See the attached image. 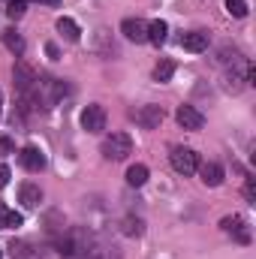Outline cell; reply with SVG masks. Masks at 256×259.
<instances>
[{
	"instance_id": "1",
	"label": "cell",
	"mask_w": 256,
	"mask_h": 259,
	"mask_svg": "<svg viewBox=\"0 0 256 259\" xmlns=\"http://www.w3.org/2000/svg\"><path fill=\"white\" fill-rule=\"evenodd\" d=\"M64 94H69L66 81H61V78H39L36 81V91H33V103L52 109V106H58L64 100Z\"/></svg>"
},
{
	"instance_id": "2",
	"label": "cell",
	"mask_w": 256,
	"mask_h": 259,
	"mask_svg": "<svg viewBox=\"0 0 256 259\" xmlns=\"http://www.w3.org/2000/svg\"><path fill=\"white\" fill-rule=\"evenodd\" d=\"M130 154H133V142H130L127 133H112V136H106V142H103V157L106 160H127Z\"/></svg>"
},
{
	"instance_id": "3",
	"label": "cell",
	"mask_w": 256,
	"mask_h": 259,
	"mask_svg": "<svg viewBox=\"0 0 256 259\" xmlns=\"http://www.w3.org/2000/svg\"><path fill=\"white\" fill-rule=\"evenodd\" d=\"M12 81H15V91L21 97L33 100V91H36V81L39 78H36V72L24 64V61H15V66H12Z\"/></svg>"
},
{
	"instance_id": "4",
	"label": "cell",
	"mask_w": 256,
	"mask_h": 259,
	"mask_svg": "<svg viewBox=\"0 0 256 259\" xmlns=\"http://www.w3.org/2000/svg\"><path fill=\"white\" fill-rule=\"evenodd\" d=\"M169 160H172V169H175L178 175H193V172L199 169V154H196L193 148H172Z\"/></svg>"
},
{
	"instance_id": "5",
	"label": "cell",
	"mask_w": 256,
	"mask_h": 259,
	"mask_svg": "<svg viewBox=\"0 0 256 259\" xmlns=\"http://www.w3.org/2000/svg\"><path fill=\"white\" fill-rule=\"evenodd\" d=\"M130 118L139 124L142 130H157L160 124H163V109L160 106H154V103H148V106H139V109H133L130 112Z\"/></svg>"
},
{
	"instance_id": "6",
	"label": "cell",
	"mask_w": 256,
	"mask_h": 259,
	"mask_svg": "<svg viewBox=\"0 0 256 259\" xmlns=\"http://www.w3.org/2000/svg\"><path fill=\"white\" fill-rule=\"evenodd\" d=\"M220 229H223L226 235H232L238 244H247V241H250V226H247V220H244V217H238V214L223 217V220H220Z\"/></svg>"
},
{
	"instance_id": "7",
	"label": "cell",
	"mask_w": 256,
	"mask_h": 259,
	"mask_svg": "<svg viewBox=\"0 0 256 259\" xmlns=\"http://www.w3.org/2000/svg\"><path fill=\"white\" fill-rule=\"evenodd\" d=\"M81 130H88V133H103V130H106V109L97 106V103L84 106V112H81Z\"/></svg>"
},
{
	"instance_id": "8",
	"label": "cell",
	"mask_w": 256,
	"mask_h": 259,
	"mask_svg": "<svg viewBox=\"0 0 256 259\" xmlns=\"http://www.w3.org/2000/svg\"><path fill=\"white\" fill-rule=\"evenodd\" d=\"M18 163H21L27 172H42V169H46V154H42L39 148L27 145V148L18 151Z\"/></svg>"
},
{
	"instance_id": "9",
	"label": "cell",
	"mask_w": 256,
	"mask_h": 259,
	"mask_svg": "<svg viewBox=\"0 0 256 259\" xmlns=\"http://www.w3.org/2000/svg\"><path fill=\"white\" fill-rule=\"evenodd\" d=\"M175 121H178L184 130H202V124H205V115H202L196 106H178Z\"/></svg>"
},
{
	"instance_id": "10",
	"label": "cell",
	"mask_w": 256,
	"mask_h": 259,
	"mask_svg": "<svg viewBox=\"0 0 256 259\" xmlns=\"http://www.w3.org/2000/svg\"><path fill=\"white\" fill-rule=\"evenodd\" d=\"M121 33L130 42H148V24L142 18H124L121 21Z\"/></svg>"
},
{
	"instance_id": "11",
	"label": "cell",
	"mask_w": 256,
	"mask_h": 259,
	"mask_svg": "<svg viewBox=\"0 0 256 259\" xmlns=\"http://www.w3.org/2000/svg\"><path fill=\"white\" fill-rule=\"evenodd\" d=\"M208 42H211V36H208L205 30H190V33H184V36H181V49H184V52H193V55L205 52V49H208Z\"/></svg>"
},
{
	"instance_id": "12",
	"label": "cell",
	"mask_w": 256,
	"mask_h": 259,
	"mask_svg": "<svg viewBox=\"0 0 256 259\" xmlns=\"http://www.w3.org/2000/svg\"><path fill=\"white\" fill-rule=\"evenodd\" d=\"M18 202H21L24 208H39V202H42V190H39V184H33V181L21 184V187H18Z\"/></svg>"
},
{
	"instance_id": "13",
	"label": "cell",
	"mask_w": 256,
	"mask_h": 259,
	"mask_svg": "<svg viewBox=\"0 0 256 259\" xmlns=\"http://www.w3.org/2000/svg\"><path fill=\"white\" fill-rule=\"evenodd\" d=\"M199 175H202V184L205 187H220L223 184V166L220 163H205L199 169Z\"/></svg>"
},
{
	"instance_id": "14",
	"label": "cell",
	"mask_w": 256,
	"mask_h": 259,
	"mask_svg": "<svg viewBox=\"0 0 256 259\" xmlns=\"http://www.w3.org/2000/svg\"><path fill=\"white\" fill-rule=\"evenodd\" d=\"M55 27H58V33H61V36H64L66 42H78V36H81V30H78V24H75V21H72V18H58V24H55Z\"/></svg>"
},
{
	"instance_id": "15",
	"label": "cell",
	"mask_w": 256,
	"mask_h": 259,
	"mask_svg": "<svg viewBox=\"0 0 256 259\" xmlns=\"http://www.w3.org/2000/svg\"><path fill=\"white\" fill-rule=\"evenodd\" d=\"M166 33H169V24L166 21H151L148 24V42H154V46H163L166 42Z\"/></svg>"
},
{
	"instance_id": "16",
	"label": "cell",
	"mask_w": 256,
	"mask_h": 259,
	"mask_svg": "<svg viewBox=\"0 0 256 259\" xmlns=\"http://www.w3.org/2000/svg\"><path fill=\"white\" fill-rule=\"evenodd\" d=\"M121 229H124V235H130V238H139V235L145 232V220L136 217V214H127V217L121 220Z\"/></svg>"
},
{
	"instance_id": "17",
	"label": "cell",
	"mask_w": 256,
	"mask_h": 259,
	"mask_svg": "<svg viewBox=\"0 0 256 259\" xmlns=\"http://www.w3.org/2000/svg\"><path fill=\"white\" fill-rule=\"evenodd\" d=\"M3 46H6L15 58L24 55V39H21V33H15V30H3Z\"/></svg>"
},
{
	"instance_id": "18",
	"label": "cell",
	"mask_w": 256,
	"mask_h": 259,
	"mask_svg": "<svg viewBox=\"0 0 256 259\" xmlns=\"http://www.w3.org/2000/svg\"><path fill=\"white\" fill-rule=\"evenodd\" d=\"M145 181H148V166L136 163V166H130L127 169V184L130 187H142Z\"/></svg>"
},
{
	"instance_id": "19",
	"label": "cell",
	"mask_w": 256,
	"mask_h": 259,
	"mask_svg": "<svg viewBox=\"0 0 256 259\" xmlns=\"http://www.w3.org/2000/svg\"><path fill=\"white\" fill-rule=\"evenodd\" d=\"M172 72H175V64H172V61H160V64L154 66V78H157V81H169Z\"/></svg>"
},
{
	"instance_id": "20",
	"label": "cell",
	"mask_w": 256,
	"mask_h": 259,
	"mask_svg": "<svg viewBox=\"0 0 256 259\" xmlns=\"http://www.w3.org/2000/svg\"><path fill=\"white\" fill-rule=\"evenodd\" d=\"M226 12L235 15V18H244L247 15V0H226Z\"/></svg>"
},
{
	"instance_id": "21",
	"label": "cell",
	"mask_w": 256,
	"mask_h": 259,
	"mask_svg": "<svg viewBox=\"0 0 256 259\" xmlns=\"http://www.w3.org/2000/svg\"><path fill=\"white\" fill-rule=\"evenodd\" d=\"M9 253H12L15 259H27L33 250H30V244H27V241H12V244H9Z\"/></svg>"
},
{
	"instance_id": "22",
	"label": "cell",
	"mask_w": 256,
	"mask_h": 259,
	"mask_svg": "<svg viewBox=\"0 0 256 259\" xmlns=\"http://www.w3.org/2000/svg\"><path fill=\"white\" fill-rule=\"evenodd\" d=\"M24 9H27V0H9L6 15H9V18H21V15H24Z\"/></svg>"
},
{
	"instance_id": "23",
	"label": "cell",
	"mask_w": 256,
	"mask_h": 259,
	"mask_svg": "<svg viewBox=\"0 0 256 259\" xmlns=\"http://www.w3.org/2000/svg\"><path fill=\"white\" fill-rule=\"evenodd\" d=\"M244 196H247V202H256V178H247V184H244Z\"/></svg>"
},
{
	"instance_id": "24",
	"label": "cell",
	"mask_w": 256,
	"mask_h": 259,
	"mask_svg": "<svg viewBox=\"0 0 256 259\" xmlns=\"http://www.w3.org/2000/svg\"><path fill=\"white\" fill-rule=\"evenodd\" d=\"M15 151V145H12V139H6V136H0V157H6V154H12Z\"/></svg>"
},
{
	"instance_id": "25",
	"label": "cell",
	"mask_w": 256,
	"mask_h": 259,
	"mask_svg": "<svg viewBox=\"0 0 256 259\" xmlns=\"http://www.w3.org/2000/svg\"><path fill=\"white\" fill-rule=\"evenodd\" d=\"M24 223V217L21 214H15V211H9V220H6V229H15V226H21Z\"/></svg>"
},
{
	"instance_id": "26",
	"label": "cell",
	"mask_w": 256,
	"mask_h": 259,
	"mask_svg": "<svg viewBox=\"0 0 256 259\" xmlns=\"http://www.w3.org/2000/svg\"><path fill=\"white\" fill-rule=\"evenodd\" d=\"M6 220H9V208L0 202V229H6Z\"/></svg>"
},
{
	"instance_id": "27",
	"label": "cell",
	"mask_w": 256,
	"mask_h": 259,
	"mask_svg": "<svg viewBox=\"0 0 256 259\" xmlns=\"http://www.w3.org/2000/svg\"><path fill=\"white\" fill-rule=\"evenodd\" d=\"M6 184H9V169L0 166V187H6Z\"/></svg>"
},
{
	"instance_id": "28",
	"label": "cell",
	"mask_w": 256,
	"mask_h": 259,
	"mask_svg": "<svg viewBox=\"0 0 256 259\" xmlns=\"http://www.w3.org/2000/svg\"><path fill=\"white\" fill-rule=\"evenodd\" d=\"M36 3H46V6H58L61 0H36Z\"/></svg>"
},
{
	"instance_id": "29",
	"label": "cell",
	"mask_w": 256,
	"mask_h": 259,
	"mask_svg": "<svg viewBox=\"0 0 256 259\" xmlns=\"http://www.w3.org/2000/svg\"><path fill=\"white\" fill-rule=\"evenodd\" d=\"M0 109H3V103H0Z\"/></svg>"
},
{
	"instance_id": "30",
	"label": "cell",
	"mask_w": 256,
	"mask_h": 259,
	"mask_svg": "<svg viewBox=\"0 0 256 259\" xmlns=\"http://www.w3.org/2000/svg\"><path fill=\"white\" fill-rule=\"evenodd\" d=\"M0 259H3V253H0Z\"/></svg>"
}]
</instances>
